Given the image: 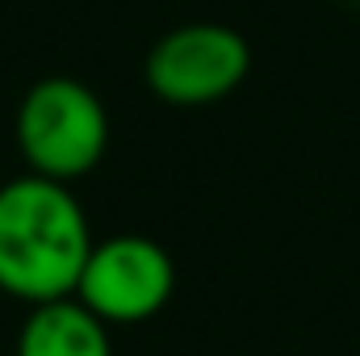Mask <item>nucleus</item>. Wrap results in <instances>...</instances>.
Wrapping results in <instances>:
<instances>
[{"mask_svg": "<svg viewBox=\"0 0 360 356\" xmlns=\"http://www.w3.org/2000/svg\"><path fill=\"white\" fill-rule=\"evenodd\" d=\"M13 134L34 177L68 184L101 164L109 147V113L89 84L72 76H46L21 96Z\"/></svg>", "mask_w": 360, "mask_h": 356, "instance_id": "f03ea898", "label": "nucleus"}, {"mask_svg": "<svg viewBox=\"0 0 360 356\" xmlns=\"http://www.w3.org/2000/svg\"><path fill=\"white\" fill-rule=\"evenodd\" d=\"M17 356H113L109 323H101L80 298L30 306Z\"/></svg>", "mask_w": 360, "mask_h": 356, "instance_id": "39448f33", "label": "nucleus"}, {"mask_svg": "<svg viewBox=\"0 0 360 356\" xmlns=\"http://www.w3.org/2000/svg\"><path fill=\"white\" fill-rule=\"evenodd\" d=\"M252 72V46L222 21H188L168 30L143 63L147 89L168 105H214L239 89Z\"/></svg>", "mask_w": 360, "mask_h": 356, "instance_id": "7ed1b4c3", "label": "nucleus"}, {"mask_svg": "<svg viewBox=\"0 0 360 356\" xmlns=\"http://www.w3.org/2000/svg\"><path fill=\"white\" fill-rule=\"evenodd\" d=\"M176 289L172 256L147 235H113L92 243L76 298L101 323H143L168 306Z\"/></svg>", "mask_w": 360, "mask_h": 356, "instance_id": "20e7f679", "label": "nucleus"}, {"mask_svg": "<svg viewBox=\"0 0 360 356\" xmlns=\"http://www.w3.org/2000/svg\"><path fill=\"white\" fill-rule=\"evenodd\" d=\"M92 231L84 205L59 180L25 177L0 184V289L42 306L76 298Z\"/></svg>", "mask_w": 360, "mask_h": 356, "instance_id": "f257e3e1", "label": "nucleus"}]
</instances>
